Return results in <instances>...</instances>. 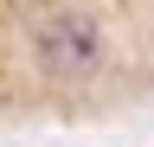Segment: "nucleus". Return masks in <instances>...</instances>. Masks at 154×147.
<instances>
[{"label": "nucleus", "mask_w": 154, "mask_h": 147, "mask_svg": "<svg viewBox=\"0 0 154 147\" xmlns=\"http://www.w3.org/2000/svg\"><path fill=\"white\" fill-rule=\"evenodd\" d=\"M32 51H38V64H45L51 77H90L96 58H103V26H96V13H84V7H58L51 19L38 26Z\"/></svg>", "instance_id": "1"}]
</instances>
